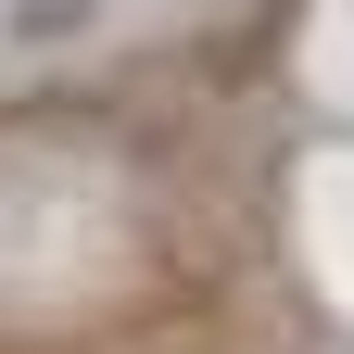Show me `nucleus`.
Returning a JSON list of instances; mask_svg holds the SVG:
<instances>
[{
    "label": "nucleus",
    "instance_id": "nucleus-1",
    "mask_svg": "<svg viewBox=\"0 0 354 354\" xmlns=\"http://www.w3.org/2000/svg\"><path fill=\"white\" fill-rule=\"evenodd\" d=\"M102 26V0H13V38L26 51H51V38H88Z\"/></svg>",
    "mask_w": 354,
    "mask_h": 354
}]
</instances>
